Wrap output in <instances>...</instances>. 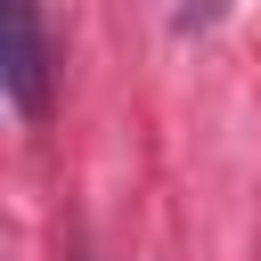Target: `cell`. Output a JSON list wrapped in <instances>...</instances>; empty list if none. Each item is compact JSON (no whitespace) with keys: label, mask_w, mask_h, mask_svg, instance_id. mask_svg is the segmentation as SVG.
Listing matches in <instances>:
<instances>
[{"label":"cell","mask_w":261,"mask_h":261,"mask_svg":"<svg viewBox=\"0 0 261 261\" xmlns=\"http://www.w3.org/2000/svg\"><path fill=\"white\" fill-rule=\"evenodd\" d=\"M8 106L16 114H49V33H41V0H8Z\"/></svg>","instance_id":"1"},{"label":"cell","mask_w":261,"mask_h":261,"mask_svg":"<svg viewBox=\"0 0 261 261\" xmlns=\"http://www.w3.org/2000/svg\"><path fill=\"white\" fill-rule=\"evenodd\" d=\"M220 8H228V0H188V8H179V33H204V24H220Z\"/></svg>","instance_id":"2"}]
</instances>
